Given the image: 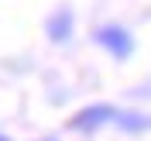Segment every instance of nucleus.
<instances>
[{"label":"nucleus","instance_id":"39448f33","mask_svg":"<svg viewBox=\"0 0 151 141\" xmlns=\"http://www.w3.org/2000/svg\"><path fill=\"white\" fill-rule=\"evenodd\" d=\"M0 141H10V138H7V134H0Z\"/></svg>","mask_w":151,"mask_h":141},{"label":"nucleus","instance_id":"7ed1b4c3","mask_svg":"<svg viewBox=\"0 0 151 141\" xmlns=\"http://www.w3.org/2000/svg\"><path fill=\"white\" fill-rule=\"evenodd\" d=\"M72 28H76V14L69 7H58L55 14H48V21H45V35L52 38L55 45L69 41V38H72Z\"/></svg>","mask_w":151,"mask_h":141},{"label":"nucleus","instance_id":"423d86ee","mask_svg":"<svg viewBox=\"0 0 151 141\" xmlns=\"http://www.w3.org/2000/svg\"><path fill=\"white\" fill-rule=\"evenodd\" d=\"M41 141H55V138H41Z\"/></svg>","mask_w":151,"mask_h":141},{"label":"nucleus","instance_id":"f257e3e1","mask_svg":"<svg viewBox=\"0 0 151 141\" xmlns=\"http://www.w3.org/2000/svg\"><path fill=\"white\" fill-rule=\"evenodd\" d=\"M93 41L103 48L110 59H117V62H124V59L134 55V35L127 28H120V24H103V28H96Z\"/></svg>","mask_w":151,"mask_h":141},{"label":"nucleus","instance_id":"f03ea898","mask_svg":"<svg viewBox=\"0 0 151 141\" xmlns=\"http://www.w3.org/2000/svg\"><path fill=\"white\" fill-rule=\"evenodd\" d=\"M117 114H120V110H117L113 103H89V107H83V110L69 121V131H76V134H93V131H100L103 124L117 121Z\"/></svg>","mask_w":151,"mask_h":141},{"label":"nucleus","instance_id":"20e7f679","mask_svg":"<svg viewBox=\"0 0 151 141\" xmlns=\"http://www.w3.org/2000/svg\"><path fill=\"white\" fill-rule=\"evenodd\" d=\"M117 127L127 134H141V131H151V114H137V110H120L117 114Z\"/></svg>","mask_w":151,"mask_h":141}]
</instances>
